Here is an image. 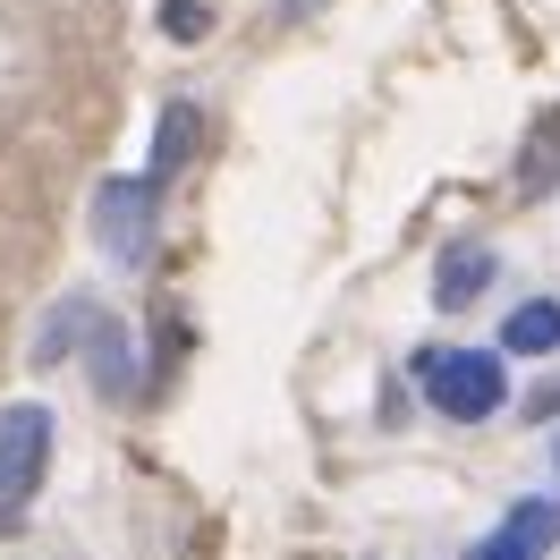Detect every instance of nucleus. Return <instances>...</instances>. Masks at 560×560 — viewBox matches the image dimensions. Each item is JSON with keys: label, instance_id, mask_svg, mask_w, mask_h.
I'll return each mask as SVG.
<instances>
[{"label": "nucleus", "instance_id": "f03ea898", "mask_svg": "<svg viewBox=\"0 0 560 560\" xmlns=\"http://www.w3.org/2000/svg\"><path fill=\"white\" fill-rule=\"evenodd\" d=\"M43 467H51V408H35V399L0 408V510L9 518L43 492Z\"/></svg>", "mask_w": 560, "mask_h": 560}, {"label": "nucleus", "instance_id": "f257e3e1", "mask_svg": "<svg viewBox=\"0 0 560 560\" xmlns=\"http://www.w3.org/2000/svg\"><path fill=\"white\" fill-rule=\"evenodd\" d=\"M417 383L433 399V417H451V424H485L510 399V374H501L492 349H417Z\"/></svg>", "mask_w": 560, "mask_h": 560}, {"label": "nucleus", "instance_id": "9d476101", "mask_svg": "<svg viewBox=\"0 0 560 560\" xmlns=\"http://www.w3.org/2000/svg\"><path fill=\"white\" fill-rule=\"evenodd\" d=\"M526 408H535V424H544V417H560V383H552V390H535Z\"/></svg>", "mask_w": 560, "mask_h": 560}, {"label": "nucleus", "instance_id": "423d86ee", "mask_svg": "<svg viewBox=\"0 0 560 560\" xmlns=\"http://www.w3.org/2000/svg\"><path fill=\"white\" fill-rule=\"evenodd\" d=\"M485 280H492L485 246H442V264H433V306H476Z\"/></svg>", "mask_w": 560, "mask_h": 560}, {"label": "nucleus", "instance_id": "39448f33", "mask_svg": "<svg viewBox=\"0 0 560 560\" xmlns=\"http://www.w3.org/2000/svg\"><path fill=\"white\" fill-rule=\"evenodd\" d=\"M552 187H560V110H544L518 144V196L535 205V196H552Z\"/></svg>", "mask_w": 560, "mask_h": 560}, {"label": "nucleus", "instance_id": "6e6552de", "mask_svg": "<svg viewBox=\"0 0 560 560\" xmlns=\"http://www.w3.org/2000/svg\"><path fill=\"white\" fill-rule=\"evenodd\" d=\"M187 144H196V110H187V103H171V110H162V128H153V171H144V178L162 187V178H171L178 162H187Z\"/></svg>", "mask_w": 560, "mask_h": 560}, {"label": "nucleus", "instance_id": "20e7f679", "mask_svg": "<svg viewBox=\"0 0 560 560\" xmlns=\"http://www.w3.org/2000/svg\"><path fill=\"white\" fill-rule=\"evenodd\" d=\"M552 544H560V501H518L501 518V535L476 544V560H544Z\"/></svg>", "mask_w": 560, "mask_h": 560}, {"label": "nucleus", "instance_id": "0eeeda50", "mask_svg": "<svg viewBox=\"0 0 560 560\" xmlns=\"http://www.w3.org/2000/svg\"><path fill=\"white\" fill-rule=\"evenodd\" d=\"M501 349L510 357H552L560 349V298H526L518 315L501 323Z\"/></svg>", "mask_w": 560, "mask_h": 560}, {"label": "nucleus", "instance_id": "9b49d317", "mask_svg": "<svg viewBox=\"0 0 560 560\" xmlns=\"http://www.w3.org/2000/svg\"><path fill=\"white\" fill-rule=\"evenodd\" d=\"M552 458H560V451H552Z\"/></svg>", "mask_w": 560, "mask_h": 560}, {"label": "nucleus", "instance_id": "7ed1b4c3", "mask_svg": "<svg viewBox=\"0 0 560 560\" xmlns=\"http://www.w3.org/2000/svg\"><path fill=\"white\" fill-rule=\"evenodd\" d=\"M94 221H103V246L119 264H137L144 238H153V178H110L94 196Z\"/></svg>", "mask_w": 560, "mask_h": 560}, {"label": "nucleus", "instance_id": "1a4fd4ad", "mask_svg": "<svg viewBox=\"0 0 560 560\" xmlns=\"http://www.w3.org/2000/svg\"><path fill=\"white\" fill-rule=\"evenodd\" d=\"M205 26H212L205 0H162V35L171 43H205Z\"/></svg>", "mask_w": 560, "mask_h": 560}]
</instances>
